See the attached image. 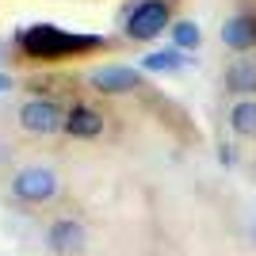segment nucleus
<instances>
[{
	"label": "nucleus",
	"mask_w": 256,
	"mask_h": 256,
	"mask_svg": "<svg viewBox=\"0 0 256 256\" xmlns=\"http://www.w3.org/2000/svg\"><path fill=\"white\" fill-rule=\"evenodd\" d=\"M12 192H16V199H23V203H46V199H54V192H58V176H54L50 168H23V172H16Z\"/></svg>",
	"instance_id": "obj_5"
},
{
	"label": "nucleus",
	"mask_w": 256,
	"mask_h": 256,
	"mask_svg": "<svg viewBox=\"0 0 256 256\" xmlns=\"http://www.w3.org/2000/svg\"><path fill=\"white\" fill-rule=\"evenodd\" d=\"M168 20H172V12L164 0H138L134 8H126V34L138 38V42H150L168 27Z\"/></svg>",
	"instance_id": "obj_2"
},
{
	"label": "nucleus",
	"mask_w": 256,
	"mask_h": 256,
	"mask_svg": "<svg viewBox=\"0 0 256 256\" xmlns=\"http://www.w3.org/2000/svg\"><path fill=\"white\" fill-rule=\"evenodd\" d=\"M20 126L27 130V134H42L46 138V134L65 126V115L54 100H27V104L20 107Z\"/></svg>",
	"instance_id": "obj_3"
},
{
	"label": "nucleus",
	"mask_w": 256,
	"mask_h": 256,
	"mask_svg": "<svg viewBox=\"0 0 256 256\" xmlns=\"http://www.w3.org/2000/svg\"><path fill=\"white\" fill-rule=\"evenodd\" d=\"M16 42L27 58H38V62H58V58H76V54H92L104 46V38L96 34H73L58 27V23H31L27 31L16 34Z\"/></svg>",
	"instance_id": "obj_1"
},
{
	"label": "nucleus",
	"mask_w": 256,
	"mask_h": 256,
	"mask_svg": "<svg viewBox=\"0 0 256 256\" xmlns=\"http://www.w3.org/2000/svg\"><path fill=\"white\" fill-rule=\"evenodd\" d=\"M222 42L230 50H252L256 46V16H234V20H226Z\"/></svg>",
	"instance_id": "obj_8"
},
{
	"label": "nucleus",
	"mask_w": 256,
	"mask_h": 256,
	"mask_svg": "<svg viewBox=\"0 0 256 256\" xmlns=\"http://www.w3.org/2000/svg\"><path fill=\"white\" fill-rule=\"evenodd\" d=\"M218 160H222V164H234V160H237L234 146H222V150H218Z\"/></svg>",
	"instance_id": "obj_13"
},
{
	"label": "nucleus",
	"mask_w": 256,
	"mask_h": 256,
	"mask_svg": "<svg viewBox=\"0 0 256 256\" xmlns=\"http://www.w3.org/2000/svg\"><path fill=\"white\" fill-rule=\"evenodd\" d=\"M0 54H4V46H0Z\"/></svg>",
	"instance_id": "obj_16"
},
{
	"label": "nucleus",
	"mask_w": 256,
	"mask_h": 256,
	"mask_svg": "<svg viewBox=\"0 0 256 256\" xmlns=\"http://www.w3.org/2000/svg\"><path fill=\"white\" fill-rule=\"evenodd\" d=\"M46 245H50L54 256H76L84 252V226L73 222V218H58L46 234Z\"/></svg>",
	"instance_id": "obj_6"
},
{
	"label": "nucleus",
	"mask_w": 256,
	"mask_h": 256,
	"mask_svg": "<svg viewBox=\"0 0 256 256\" xmlns=\"http://www.w3.org/2000/svg\"><path fill=\"white\" fill-rule=\"evenodd\" d=\"M226 88L237 96H252L256 92V65L252 62H234L226 69Z\"/></svg>",
	"instance_id": "obj_10"
},
{
	"label": "nucleus",
	"mask_w": 256,
	"mask_h": 256,
	"mask_svg": "<svg viewBox=\"0 0 256 256\" xmlns=\"http://www.w3.org/2000/svg\"><path fill=\"white\" fill-rule=\"evenodd\" d=\"M62 130L69 138H100V134H104V115H100L96 107H88V104H73L69 115H65Z\"/></svg>",
	"instance_id": "obj_7"
},
{
	"label": "nucleus",
	"mask_w": 256,
	"mask_h": 256,
	"mask_svg": "<svg viewBox=\"0 0 256 256\" xmlns=\"http://www.w3.org/2000/svg\"><path fill=\"white\" fill-rule=\"evenodd\" d=\"M252 241H256V222H252Z\"/></svg>",
	"instance_id": "obj_15"
},
{
	"label": "nucleus",
	"mask_w": 256,
	"mask_h": 256,
	"mask_svg": "<svg viewBox=\"0 0 256 256\" xmlns=\"http://www.w3.org/2000/svg\"><path fill=\"white\" fill-rule=\"evenodd\" d=\"M188 65V58H184V50H153L142 58V73H176V69H184Z\"/></svg>",
	"instance_id": "obj_9"
},
{
	"label": "nucleus",
	"mask_w": 256,
	"mask_h": 256,
	"mask_svg": "<svg viewBox=\"0 0 256 256\" xmlns=\"http://www.w3.org/2000/svg\"><path fill=\"white\" fill-rule=\"evenodd\" d=\"M8 88H12V80H8L4 73H0V92H8Z\"/></svg>",
	"instance_id": "obj_14"
},
{
	"label": "nucleus",
	"mask_w": 256,
	"mask_h": 256,
	"mask_svg": "<svg viewBox=\"0 0 256 256\" xmlns=\"http://www.w3.org/2000/svg\"><path fill=\"white\" fill-rule=\"evenodd\" d=\"M88 84L104 92V96H122V92H134L142 88V69H130V65H104V69H92L88 73Z\"/></svg>",
	"instance_id": "obj_4"
},
{
	"label": "nucleus",
	"mask_w": 256,
	"mask_h": 256,
	"mask_svg": "<svg viewBox=\"0 0 256 256\" xmlns=\"http://www.w3.org/2000/svg\"><path fill=\"white\" fill-rule=\"evenodd\" d=\"M230 126L241 138H256V100H237L230 107Z\"/></svg>",
	"instance_id": "obj_11"
},
{
	"label": "nucleus",
	"mask_w": 256,
	"mask_h": 256,
	"mask_svg": "<svg viewBox=\"0 0 256 256\" xmlns=\"http://www.w3.org/2000/svg\"><path fill=\"white\" fill-rule=\"evenodd\" d=\"M168 31H172V42H176V50H195V46L203 42V31H199V27H195L192 20L172 23Z\"/></svg>",
	"instance_id": "obj_12"
}]
</instances>
